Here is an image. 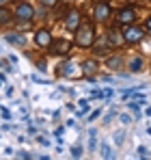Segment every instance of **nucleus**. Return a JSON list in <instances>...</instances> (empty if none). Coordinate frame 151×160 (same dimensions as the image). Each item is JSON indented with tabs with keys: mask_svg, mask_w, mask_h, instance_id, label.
I'll return each mask as SVG.
<instances>
[{
	"mask_svg": "<svg viewBox=\"0 0 151 160\" xmlns=\"http://www.w3.org/2000/svg\"><path fill=\"white\" fill-rule=\"evenodd\" d=\"M95 41V28L91 24H84V26H78V35H76V43L80 48H91Z\"/></svg>",
	"mask_w": 151,
	"mask_h": 160,
	"instance_id": "f257e3e1",
	"label": "nucleus"
},
{
	"mask_svg": "<svg viewBox=\"0 0 151 160\" xmlns=\"http://www.w3.org/2000/svg\"><path fill=\"white\" fill-rule=\"evenodd\" d=\"M15 15H17V20H22V22H28V20H32V15H35V9L30 7V4H17V9H15Z\"/></svg>",
	"mask_w": 151,
	"mask_h": 160,
	"instance_id": "f03ea898",
	"label": "nucleus"
},
{
	"mask_svg": "<svg viewBox=\"0 0 151 160\" xmlns=\"http://www.w3.org/2000/svg\"><path fill=\"white\" fill-rule=\"evenodd\" d=\"M35 41H37V46H39V48H50L54 39H52L50 30H37V35H35Z\"/></svg>",
	"mask_w": 151,
	"mask_h": 160,
	"instance_id": "7ed1b4c3",
	"label": "nucleus"
},
{
	"mask_svg": "<svg viewBox=\"0 0 151 160\" xmlns=\"http://www.w3.org/2000/svg\"><path fill=\"white\" fill-rule=\"evenodd\" d=\"M123 37H125L127 43H136V41H140V39H143V30H140V28H136V26H129L125 30V35H123Z\"/></svg>",
	"mask_w": 151,
	"mask_h": 160,
	"instance_id": "20e7f679",
	"label": "nucleus"
},
{
	"mask_svg": "<svg viewBox=\"0 0 151 160\" xmlns=\"http://www.w3.org/2000/svg\"><path fill=\"white\" fill-rule=\"evenodd\" d=\"M52 52L54 54H67L69 52V48H71V43L67 41V39H56V41H52Z\"/></svg>",
	"mask_w": 151,
	"mask_h": 160,
	"instance_id": "39448f33",
	"label": "nucleus"
},
{
	"mask_svg": "<svg viewBox=\"0 0 151 160\" xmlns=\"http://www.w3.org/2000/svg\"><path fill=\"white\" fill-rule=\"evenodd\" d=\"M65 24H67V28H69V30H76V28L80 26V13H78V11H71V13L67 15Z\"/></svg>",
	"mask_w": 151,
	"mask_h": 160,
	"instance_id": "423d86ee",
	"label": "nucleus"
},
{
	"mask_svg": "<svg viewBox=\"0 0 151 160\" xmlns=\"http://www.w3.org/2000/svg\"><path fill=\"white\" fill-rule=\"evenodd\" d=\"M134 18H136V13H134L132 9H123V11L119 13V22H121V24H132Z\"/></svg>",
	"mask_w": 151,
	"mask_h": 160,
	"instance_id": "0eeeda50",
	"label": "nucleus"
},
{
	"mask_svg": "<svg viewBox=\"0 0 151 160\" xmlns=\"http://www.w3.org/2000/svg\"><path fill=\"white\" fill-rule=\"evenodd\" d=\"M108 15H110V7L104 4V2H100V4L95 7V18H97V20H106Z\"/></svg>",
	"mask_w": 151,
	"mask_h": 160,
	"instance_id": "6e6552de",
	"label": "nucleus"
},
{
	"mask_svg": "<svg viewBox=\"0 0 151 160\" xmlns=\"http://www.w3.org/2000/svg\"><path fill=\"white\" fill-rule=\"evenodd\" d=\"M106 65H108L110 69H119V67L123 65V56H110V58L106 61Z\"/></svg>",
	"mask_w": 151,
	"mask_h": 160,
	"instance_id": "1a4fd4ad",
	"label": "nucleus"
},
{
	"mask_svg": "<svg viewBox=\"0 0 151 160\" xmlns=\"http://www.w3.org/2000/svg\"><path fill=\"white\" fill-rule=\"evenodd\" d=\"M9 22H11V11L4 9V7H0V26L2 24H9Z\"/></svg>",
	"mask_w": 151,
	"mask_h": 160,
	"instance_id": "9d476101",
	"label": "nucleus"
},
{
	"mask_svg": "<svg viewBox=\"0 0 151 160\" xmlns=\"http://www.w3.org/2000/svg\"><path fill=\"white\" fill-rule=\"evenodd\" d=\"M95 69H97V65H95L93 61H84V63H82V72H84V74H95Z\"/></svg>",
	"mask_w": 151,
	"mask_h": 160,
	"instance_id": "9b49d317",
	"label": "nucleus"
},
{
	"mask_svg": "<svg viewBox=\"0 0 151 160\" xmlns=\"http://www.w3.org/2000/svg\"><path fill=\"white\" fill-rule=\"evenodd\" d=\"M7 39L11 41V43H15V46H24L26 39L22 37V35H7Z\"/></svg>",
	"mask_w": 151,
	"mask_h": 160,
	"instance_id": "f8f14e48",
	"label": "nucleus"
},
{
	"mask_svg": "<svg viewBox=\"0 0 151 160\" xmlns=\"http://www.w3.org/2000/svg\"><path fill=\"white\" fill-rule=\"evenodd\" d=\"M143 69V58H134L129 65V72H140Z\"/></svg>",
	"mask_w": 151,
	"mask_h": 160,
	"instance_id": "ddd939ff",
	"label": "nucleus"
},
{
	"mask_svg": "<svg viewBox=\"0 0 151 160\" xmlns=\"http://www.w3.org/2000/svg\"><path fill=\"white\" fill-rule=\"evenodd\" d=\"M65 65H67V67L63 69V74H65V76H74V74H76V67L71 65V63H65Z\"/></svg>",
	"mask_w": 151,
	"mask_h": 160,
	"instance_id": "4468645a",
	"label": "nucleus"
},
{
	"mask_svg": "<svg viewBox=\"0 0 151 160\" xmlns=\"http://www.w3.org/2000/svg\"><path fill=\"white\" fill-rule=\"evenodd\" d=\"M101 156H104V158H112V152H110V147H108L106 143L101 145Z\"/></svg>",
	"mask_w": 151,
	"mask_h": 160,
	"instance_id": "2eb2a0df",
	"label": "nucleus"
},
{
	"mask_svg": "<svg viewBox=\"0 0 151 160\" xmlns=\"http://www.w3.org/2000/svg\"><path fill=\"white\" fill-rule=\"evenodd\" d=\"M114 141H117V145H123V141H125V138H123V134H121V132H117Z\"/></svg>",
	"mask_w": 151,
	"mask_h": 160,
	"instance_id": "dca6fc26",
	"label": "nucleus"
},
{
	"mask_svg": "<svg viewBox=\"0 0 151 160\" xmlns=\"http://www.w3.org/2000/svg\"><path fill=\"white\" fill-rule=\"evenodd\" d=\"M71 154H74L76 158H80V156H82V149H80V147H74V149H71Z\"/></svg>",
	"mask_w": 151,
	"mask_h": 160,
	"instance_id": "f3484780",
	"label": "nucleus"
},
{
	"mask_svg": "<svg viewBox=\"0 0 151 160\" xmlns=\"http://www.w3.org/2000/svg\"><path fill=\"white\" fill-rule=\"evenodd\" d=\"M41 4H46V7H54L56 0H41Z\"/></svg>",
	"mask_w": 151,
	"mask_h": 160,
	"instance_id": "a211bd4d",
	"label": "nucleus"
},
{
	"mask_svg": "<svg viewBox=\"0 0 151 160\" xmlns=\"http://www.w3.org/2000/svg\"><path fill=\"white\" fill-rule=\"evenodd\" d=\"M138 156L145 158V156H147V147H138Z\"/></svg>",
	"mask_w": 151,
	"mask_h": 160,
	"instance_id": "6ab92c4d",
	"label": "nucleus"
},
{
	"mask_svg": "<svg viewBox=\"0 0 151 160\" xmlns=\"http://www.w3.org/2000/svg\"><path fill=\"white\" fill-rule=\"evenodd\" d=\"M101 115V110H95V112H93V115H91V117H89V119H91V121H93V119H97V117H100Z\"/></svg>",
	"mask_w": 151,
	"mask_h": 160,
	"instance_id": "aec40b11",
	"label": "nucleus"
},
{
	"mask_svg": "<svg viewBox=\"0 0 151 160\" xmlns=\"http://www.w3.org/2000/svg\"><path fill=\"white\" fill-rule=\"evenodd\" d=\"M147 26H149V28H151V18H149V22H147Z\"/></svg>",
	"mask_w": 151,
	"mask_h": 160,
	"instance_id": "412c9836",
	"label": "nucleus"
},
{
	"mask_svg": "<svg viewBox=\"0 0 151 160\" xmlns=\"http://www.w3.org/2000/svg\"><path fill=\"white\" fill-rule=\"evenodd\" d=\"M147 115H151V108H147Z\"/></svg>",
	"mask_w": 151,
	"mask_h": 160,
	"instance_id": "4be33fe9",
	"label": "nucleus"
}]
</instances>
